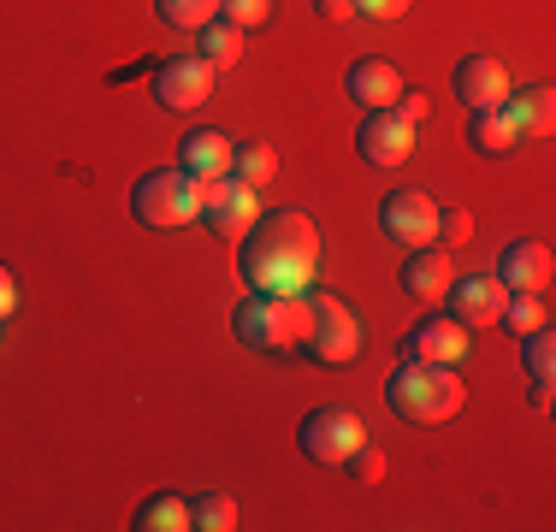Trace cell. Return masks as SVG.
Masks as SVG:
<instances>
[{"label": "cell", "instance_id": "17", "mask_svg": "<svg viewBox=\"0 0 556 532\" xmlns=\"http://www.w3.org/2000/svg\"><path fill=\"white\" fill-rule=\"evenodd\" d=\"M450 278H456V261H450L444 243H427V249H408L403 261V290L420 302H439L450 290Z\"/></svg>", "mask_w": 556, "mask_h": 532}, {"label": "cell", "instance_id": "10", "mask_svg": "<svg viewBox=\"0 0 556 532\" xmlns=\"http://www.w3.org/2000/svg\"><path fill=\"white\" fill-rule=\"evenodd\" d=\"M202 219L219 237H249V225L261 219V190H249L237 178H207L202 183Z\"/></svg>", "mask_w": 556, "mask_h": 532}, {"label": "cell", "instance_id": "7", "mask_svg": "<svg viewBox=\"0 0 556 532\" xmlns=\"http://www.w3.org/2000/svg\"><path fill=\"white\" fill-rule=\"evenodd\" d=\"M154 101L166 113H195V106L214 101V65L202 53H178V60L154 65Z\"/></svg>", "mask_w": 556, "mask_h": 532}, {"label": "cell", "instance_id": "2", "mask_svg": "<svg viewBox=\"0 0 556 532\" xmlns=\"http://www.w3.org/2000/svg\"><path fill=\"white\" fill-rule=\"evenodd\" d=\"M386 403L403 415L408 426H444L462 415L468 403V384H462L456 367H439V362H396L391 384H386Z\"/></svg>", "mask_w": 556, "mask_h": 532}, {"label": "cell", "instance_id": "11", "mask_svg": "<svg viewBox=\"0 0 556 532\" xmlns=\"http://www.w3.org/2000/svg\"><path fill=\"white\" fill-rule=\"evenodd\" d=\"M355 149H362L367 166H403V160L415 154V125H408L396 106H386V113H367L362 130H355Z\"/></svg>", "mask_w": 556, "mask_h": 532}, {"label": "cell", "instance_id": "8", "mask_svg": "<svg viewBox=\"0 0 556 532\" xmlns=\"http://www.w3.org/2000/svg\"><path fill=\"white\" fill-rule=\"evenodd\" d=\"M379 231L403 249H427L439 243V202L427 190H391L379 202Z\"/></svg>", "mask_w": 556, "mask_h": 532}, {"label": "cell", "instance_id": "30", "mask_svg": "<svg viewBox=\"0 0 556 532\" xmlns=\"http://www.w3.org/2000/svg\"><path fill=\"white\" fill-rule=\"evenodd\" d=\"M396 113H403L408 118V125H427V118H432V101H427V89H403V96H396Z\"/></svg>", "mask_w": 556, "mask_h": 532}, {"label": "cell", "instance_id": "21", "mask_svg": "<svg viewBox=\"0 0 556 532\" xmlns=\"http://www.w3.org/2000/svg\"><path fill=\"white\" fill-rule=\"evenodd\" d=\"M137 532H190V503L178 497V491H161V497H149L137 509Z\"/></svg>", "mask_w": 556, "mask_h": 532}, {"label": "cell", "instance_id": "6", "mask_svg": "<svg viewBox=\"0 0 556 532\" xmlns=\"http://www.w3.org/2000/svg\"><path fill=\"white\" fill-rule=\"evenodd\" d=\"M296 438H302V456H308V461H320V468H343V461L367 444V426H362L355 408L326 403V408H314V415L296 426Z\"/></svg>", "mask_w": 556, "mask_h": 532}, {"label": "cell", "instance_id": "23", "mask_svg": "<svg viewBox=\"0 0 556 532\" xmlns=\"http://www.w3.org/2000/svg\"><path fill=\"white\" fill-rule=\"evenodd\" d=\"M273 172H278V154L267 149V142H237V149H231V178H237V183H249V190H267Z\"/></svg>", "mask_w": 556, "mask_h": 532}, {"label": "cell", "instance_id": "15", "mask_svg": "<svg viewBox=\"0 0 556 532\" xmlns=\"http://www.w3.org/2000/svg\"><path fill=\"white\" fill-rule=\"evenodd\" d=\"M343 89H350V101H362L367 113H386V106H396V96H403V72L374 53V60H355V65H350Z\"/></svg>", "mask_w": 556, "mask_h": 532}, {"label": "cell", "instance_id": "32", "mask_svg": "<svg viewBox=\"0 0 556 532\" xmlns=\"http://www.w3.org/2000/svg\"><path fill=\"white\" fill-rule=\"evenodd\" d=\"M12 308H18V273L0 261V319H12Z\"/></svg>", "mask_w": 556, "mask_h": 532}, {"label": "cell", "instance_id": "27", "mask_svg": "<svg viewBox=\"0 0 556 532\" xmlns=\"http://www.w3.org/2000/svg\"><path fill=\"white\" fill-rule=\"evenodd\" d=\"M219 18H231L237 30H255L273 18V0H219Z\"/></svg>", "mask_w": 556, "mask_h": 532}, {"label": "cell", "instance_id": "29", "mask_svg": "<svg viewBox=\"0 0 556 532\" xmlns=\"http://www.w3.org/2000/svg\"><path fill=\"white\" fill-rule=\"evenodd\" d=\"M343 468H350L355 479H362V485H379V479H386V449H374V444H362L355 449L350 461H343Z\"/></svg>", "mask_w": 556, "mask_h": 532}, {"label": "cell", "instance_id": "18", "mask_svg": "<svg viewBox=\"0 0 556 532\" xmlns=\"http://www.w3.org/2000/svg\"><path fill=\"white\" fill-rule=\"evenodd\" d=\"M231 149L237 142L225 137V130H190L184 137V172H190L195 183H207V178H231Z\"/></svg>", "mask_w": 556, "mask_h": 532}, {"label": "cell", "instance_id": "25", "mask_svg": "<svg viewBox=\"0 0 556 532\" xmlns=\"http://www.w3.org/2000/svg\"><path fill=\"white\" fill-rule=\"evenodd\" d=\"M154 12H161V24H172V30L195 36L202 24L219 18V0H154Z\"/></svg>", "mask_w": 556, "mask_h": 532}, {"label": "cell", "instance_id": "19", "mask_svg": "<svg viewBox=\"0 0 556 532\" xmlns=\"http://www.w3.org/2000/svg\"><path fill=\"white\" fill-rule=\"evenodd\" d=\"M468 142L480 154L497 160V154H509L521 137H515V125H509V113H503V106H480V113H468Z\"/></svg>", "mask_w": 556, "mask_h": 532}, {"label": "cell", "instance_id": "22", "mask_svg": "<svg viewBox=\"0 0 556 532\" xmlns=\"http://www.w3.org/2000/svg\"><path fill=\"white\" fill-rule=\"evenodd\" d=\"M195 42H202V60L214 65V72H225V65H237V60H243V30H237L231 18L202 24V30H195Z\"/></svg>", "mask_w": 556, "mask_h": 532}, {"label": "cell", "instance_id": "20", "mask_svg": "<svg viewBox=\"0 0 556 532\" xmlns=\"http://www.w3.org/2000/svg\"><path fill=\"white\" fill-rule=\"evenodd\" d=\"M497 326L509 331L515 343H521L527 331L551 326V302H545V290H521V296H509V302H503V314H497Z\"/></svg>", "mask_w": 556, "mask_h": 532}, {"label": "cell", "instance_id": "34", "mask_svg": "<svg viewBox=\"0 0 556 532\" xmlns=\"http://www.w3.org/2000/svg\"><path fill=\"white\" fill-rule=\"evenodd\" d=\"M551 379H533V408H539V415H551Z\"/></svg>", "mask_w": 556, "mask_h": 532}, {"label": "cell", "instance_id": "13", "mask_svg": "<svg viewBox=\"0 0 556 532\" xmlns=\"http://www.w3.org/2000/svg\"><path fill=\"white\" fill-rule=\"evenodd\" d=\"M551 273H556L551 243H539V237H515V243H503L497 278H503L509 296H521V290H551Z\"/></svg>", "mask_w": 556, "mask_h": 532}, {"label": "cell", "instance_id": "14", "mask_svg": "<svg viewBox=\"0 0 556 532\" xmlns=\"http://www.w3.org/2000/svg\"><path fill=\"white\" fill-rule=\"evenodd\" d=\"M456 96H462L468 113L503 106L509 101V72H503V60H492V53H468V60L456 65Z\"/></svg>", "mask_w": 556, "mask_h": 532}, {"label": "cell", "instance_id": "26", "mask_svg": "<svg viewBox=\"0 0 556 532\" xmlns=\"http://www.w3.org/2000/svg\"><path fill=\"white\" fill-rule=\"evenodd\" d=\"M521 362L533 379H551L556 372V338H551V326H539V331H527L521 338Z\"/></svg>", "mask_w": 556, "mask_h": 532}, {"label": "cell", "instance_id": "1", "mask_svg": "<svg viewBox=\"0 0 556 532\" xmlns=\"http://www.w3.org/2000/svg\"><path fill=\"white\" fill-rule=\"evenodd\" d=\"M243 284L255 296H308L314 273H320V225L302 207H278L261 213L243 237Z\"/></svg>", "mask_w": 556, "mask_h": 532}, {"label": "cell", "instance_id": "24", "mask_svg": "<svg viewBox=\"0 0 556 532\" xmlns=\"http://www.w3.org/2000/svg\"><path fill=\"white\" fill-rule=\"evenodd\" d=\"M190 527L195 532H231L237 527V497H225V491H195L190 497Z\"/></svg>", "mask_w": 556, "mask_h": 532}, {"label": "cell", "instance_id": "28", "mask_svg": "<svg viewBox=\"0 0 556 532\" xmlns=\"http://www.w3.org/2000/svg\"><path fill=\"white\" fill-rule=\"evenodd\" d=\"M468 237H473V213L468 207H439V243L456 249V243H468Z\"/></svg>", "mask_w": 556, "mask_h": 532}, {"label": "cell", "instance_id": "5", "mask_svg": "<svg viewBox=\"0 0 556 532\" xmlns=\"http://www.w3.org/2000/svg\"><path fill=\"white\" fill-rule=\"evenodd\" d=\"M314 302V326L302 338V355L320 367H350L362 355V319L343 296H308Z\"/></svg>", "mask_w": 556, "mask_h": 532}, {"label": "cell", "instance_id": "31", "mask_svg": "<svg viewBox=\"0 0 556 532\" xmlns=\"http://www.w3.org/2000/svg\"><path fill=\"white\" fill-rule=\"evenodd\" d=\"M408 7H415V0H355V12H367V18H379V24L403 18Z\"/></svg>", "mask_w": 556, "mask_h": 532}, {"label": "cell", "instance_id": "16", "mask_svg": "<svg viewBox=\"0 0 556 532\" xmlns=\"http://www.w3.org/2000/svg\"><path fill=\"white\" fill-rule=\"evenodd\" d=\"M503 113H509V125H515V137H521V142H545L556 130V89L551 84H527L521 96L509 89Z\"/></svg>", "mask_w": 556, "mask_h": 532}, {"label": "cell", "instance_id": "33", "mask_svg": "<svg viewBox=\"0 0 556 532\" xmlns=\"http://www.w3.org/2000/svg\"><path fill=\"white\" fill-rule=\"evenodd\" d=\"M314 12L326 24H343V18H355V0H314Z\"/></svg>", "mask_w": 556, "mask_h": 532}, {"label": "cell", "instance_id": "35", "mask_svg": "<svg viewBox=\"0 0 556 532\" xmlns=\"http://www.w3.org/2000/svg\"><path fill=\"white\" fill-rule=\"evenodd\" d=\"M0 326H7V319H0Z\"/></svg>", "mask_w": 556, "mask_h": 532}, {"label": "cell", "instance_id": "3", "mask_svg": "<svg viewBox=\"0 0 556 532\" xmlns=\"http://www.w3.org/2000/svg\"><path fill=\"white\" fill-rule=\"evenodd\" d=\"M308 326H314V302L308 296H255V290H249V296L231 308L237 343H249V350H261V355L302 350Z\"/></svg>", "mask_w": 556, "mask_h": 532}, {"label": "cell", "instance_id": "4", "mask_svg": "<svg viewBox=\"0 0 556 532\" xmlns=\"http://www.w3.org/2000/svg\"><path fill=\"white\" fill-rule=\"evenodd\" d=\"M130 213H137L149 231H184V225L202 219V183L190 172H149V178L130 190Z\"/></svg>", "mask_w": 556, "mask_h": 532}, {"label": "cell", "instance_id": "12", "mask_svg": "<svg viewBox=\"0 0 556 532\" xmlns=\"http://www.w3.org/2000/svg\"><path fill=\"white\" fill-rule=\"evenodd\" d=\"M450 314L462 319L468 331H480V326H497V314H503V302H509V290H503V278L497 273H468V278H450Z\"/></svg>", "mask_w": 556, "mask_h": 532}, {"label": "cell", "instance_id": "9", "mask_svg": "<svg viewBox=\"0 0 556 532\" xmlns=\"http://www.w3.org/2000/svg\"><path fill=\"white\" fill-rule=\"evenodd\" d=\"M473 350V331L462 326L456 314H427L415 331L403 338V355L408 362H439V367H462Z\"/></svg>", "mask_w": 556, "mask_h": 532}]
</instances>
